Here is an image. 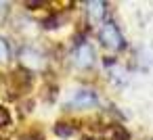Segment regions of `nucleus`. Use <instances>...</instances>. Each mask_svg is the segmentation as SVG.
<instances>
[{
  "label": "nucleus",
  "mask_w": 153,
  "mask_h": 140,
  "mask_svg": "<svg viewBox=\"0 0 153 140\" xmlns=\"http://www.w3.org/2000/svg\"><path fill=\"white\" fill-rule=\"evenodd\" d=\"M9 57H11L9 44H7V40H4V38H0V63H4V61H9Z\"/></svg>",
  "instance_id": "obj_5"
},
{
  "label": "nucleus",
  "mask_w": 153,
  "mask_h": 140,
  "mask_svg": "<svg viewBox=\"0 0 153 140\" xmlns=\"http://www.w3.org/2000/svg\"><path fill=\"white\" fill-rule=\"evenodd\" d=\"M4 9H7V4H4V2H0V15L4 13Z\"/></svg>",
  "instance_id": "obj_6"
},
{
  "label": "nucleus",
  "mask_w": 153,
  "mask_h": 140,
  "mask_svg": "<svg viewBox=\"0 0 153 140\" xmlns=\"http://www.w3.org/2000/svg\"><path fill=\"white\" fill-rule=\"evenodd\" d=\"M94 59H97L94 48H92L88 42H80V44L76 46V50H74V63H76L78 67L88 69V67L94 65Z\"/></svg>",
  "instance_id": "obj_2"
},
{
  "label": "nucleus",
  "mask_w": 153,
  "mask_h": 140,
  "mask_svg": "<svg viewBox=\"0 0 153 140\" xmlns=\"http://www.w3.org/2000/svg\"><path fill=\"white\" fill-rule=\"evenodd\" d=\"M101 100L97 96V92L92 90H78L76 96L69 100V107H76V109H90V107H97Z\"/></svg>",
  "instance_id": "obj_3"
},
{
  "label": "nucleus",
  "mask_w": 153,
  "mask_h": 140,
  "mask_svg": "<svg viewBox=\"0 0 153 140\" xmlns=\"http://www.w3.org/2000/svg\"><path fill=\"white\" fill-rule=\"evenodd\" d=\"M86 13L90 17L92 23H105V15H107V4L105 2H86Z\"/></svg>",
  "instance_id": "obj_4"
},
{
  "label": "nucleus",
  "mask_w": 153,
  "mask_h": 140,
  "mask_svg": "<svg viewBox=\"0 0 153 140\" xmlns=\"http://www.w3.org/2000/svg\"><path fill=\"white\" fill-rule=\"evenodd\" d=\"M99 40H101V44H103L105 48L115 50V52L122 50V48H126V40H124L120 27L115 25V21H105V23L101 25V29H99Z\"/></svg>",
  "instance_id": "obj_1"
}]
</instances>
